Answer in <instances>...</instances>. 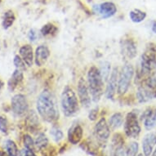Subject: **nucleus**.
<instances>
[{"label": "nucleus", "instance_id": "f257e3e1", "mask_svg": "<svg viewBox=\"0 0 156 156\" xmlns=\"http://www.w3.org/2000/svg\"><path fill=\"white\" fill-rule=\"evenodd\" d=\"M37 110L43 119L51 123L59 118V111L55 97L48 90H44L37 99Z\"/></svg>", "mask_w": 156, "mask_h": 156}, {"label": "nucleus", "instance_id": "f03ea898", "mask_svg": "<svg viewBox=\"0 0 156 156\" xmlns=\"http://www.w3.org/2000/svg\"><path fill=\"white\" fill-rule=\"evenodd\" d=\"M104 80L100 70L96 66H92L87 73V87L94 102H98L103 94Z\"/></svg>", "mask_w": 156, "mask_h": 156}, {"label": "nucleus", "instance_id": "7ed1b4c3", "mask_svg": "<svg viewBox=\"0 0 156 156\" xmlns=\"http://www.w3.org/2000/svg\"><path fill=\"white\" fill-rule=\"evenodd\" d=\"M61 105L64 115L67 117L74 115L79 110L78 98L74 90L69 86L65 87L62 94Z\"/></svg>", "mask_w": 156, "mask_h": 156}, {"label": "nucleus", "instance_id": "20e7f679", "mask_svg": "<svg viewBox=\"0 0 156 156\" xmlns=\"http://www.w3.org/2000/svg\"><path fill=\"white\" fill-rule=\"evenodd\" d=\"M137 100L146 102L156 97V80L153 77H148L141 82L136 92Z\"/></svg>", "mask_w": 156, "mask_h": 156}, {"label": "nucleus", "instance_id": "39448f33", "mask_svg": "<svg viewBox=\"0 0 156 156\" xmlns=\"http://www.w3.org/2000/svg\"><path fill=\"white\" fill-rule=\"evenodd\" d=\"M156 69V50L150 47L148 50L142 55L141 62V71L139 73V79L142 77H150L151 73ZM142 80V79H141Z\"/></svg>", "mask_w": 156, "mask_h": 156}, {"label": "nucleus", "instance_id": "423d86ee", "mask_svg": "<svg viewBox=\"0 0 156 156\" xmlns=\"http://www.w3.org/2000/svg\"><path fill=\"white\" fill-rule=\"evenodd\" d=\"M124 132L128 137L137 138L141 133V127L139 124L137 115L134 112L128 113L124 121Z\"/></svg>", "mask_w": 156, "mask_h": 156}, {"label": "nucleus", "instance_id": "0eeeda50", "mask_svg": "<svg viewBox=\"0 0 156 156\" xmlns=\"http://www.w3.org/2000/svg\"><path fill=\"white\" fill-rule=\"evenodd\" d=\"M134 74V69L132 65L126 64L123 66L119 75L118 83V93L119 95L125 94L130 86L131 80Z\"/></svg>", "mask_w": 156, "mask_h": 156}, {"label": "nucleus", "instance_id": "6e6552de", "mask_svg": "<svg viewBox=\"0 0 156 156\" xmlns=\"http://www.w3.org/2000/svg\"><path fill=\"white\" fill-rule=\"evenodd\" d=\"M12 109L17 115H23L28 111L29 105L26 97L22 94H16L12 98Z\"/></svg>", "mask_w": 156, "mask_h": 156}, {"label": "nucleus", "instance_id": "1a4fd4ad", "mask_svg": "<svg viewBox=\"0 0 156 156\" xmlns=\"http://www.w3.org/2000/svg\"><path fill=\"white\" fill-rule=\"evenodd\" d=\"M78 94L80 103L83 107H88L91 105V97L87 83L83 78H80L78 82Z\"/></svg>", "mask_w": 156, "mask_h": 156}, {"label": "nucleus", "instance_id": "9d476101", "mask_svg": "<svg viewBox=\"0 0 156 156\" xmlns=\"http://www.w3.org/2000/svg\"><path fill=\"white\" fill-rule=\"evenodd\" d=\"M95 134L97 138L102 141H107L110 137V128L104 118L101 119L95 126Z\"/></svg>", "mask_w": 156, "mask_h": 156}, {"label": "nucleus", "instance_id": "9b49d317", "mask_svg": "<svg viewBox=\"0 0 156 156\" xmlns=\"http://www.w3.org/2000/svg\"><path fill=\"white\" fill-rule=\"evenodd\" d=\"M118 68H115L113 69L112 73L110 74V77L108 80L106 90H105V96L108 99H112L115 96L116 90H117V85H118Z\"/></svg>", "mask_w": 156, "mask_h": 156}, {"label": "nucleus", "instance_id": "f8f14e48", "mask_svg": "<svg viewBox=\"0 0 156 156\" xmlns=\"http://www.w3.org/2000/svg\"><path fill=\"white\" fill-rule=\"evenodd\" d=\"M121 51L123 57L128 60L133 59L136 56V47L132 39H125L121 43Z\"/></svg>", "mask_w": 156, "mask_h": 156}, {"label": "nucleus", "instance_id": "ddd939ff", "mask_svg": "<svg viewBox=\"0 0 156 156\" xmlns=\"http://www.w3.org/2000/svg\"><path fill=\"white\" fill-rule=\"evenodd\" d=\"M83 131L82 127L79 123H74L70 127L69 132H68V139L70 143L76 145L80 143L82 140Z\"/></svg>", "mask_w": 156, "mask_h": 156}, {"label": "nucleus", "instance_id": "4468645a", "mask_svg": "<svg viewBox=\"0 0 156 156\" xmlns=\"http://www.w3.org/2000/svg\"><path fill=\"white\" fill-rule=\"evenodd\" d=\"M50 56L49 49L44 45H40L36 48L34 62L38 66H43L48 59Z\"/></svg>", "mask_w": 156, "mask_h": 156}, {"label": "nucleus", "instance_id": "2eb2a0df", "mask_svg": "<svg viewBox=\"0 0 156 156\" xmlns=\"http://www.w3.org/2000/svg\"><path fill=\"white\" fill-rule=\"evenodd\" d=\"M97 7L98 12L101 15L103 18L111 17L117 12L116 6L111 2H105Z\"/></svg>", "mask_w": 156, "mask_h": 156}, {"label": "nucleus", "instance_id": "dca6fc26", "mask_svg": "<svg viewBox=\"0 0 156 156\" xmlns=\"http://www.w3.org/2000/svg\"><path fill=\"white\" fill-rule=\"evenodd\" d=\"M144 126L147 130H151L156 125V109L150 108L142 115Z\"/></svg>", "mask_w": 156, "mask_h": 156}, {"label": "nucleus", "instance_id": "f3484780", "mask_svg": "<svg viewBox=\"0 0 156 156\" xmlns=\"http://www.w3.org/2000/svg\"><path fill=\"white\" fill-rule=\"evenodd\" d=\"M19 55L23 60L24 62L28 66H32L34 62V51L33 48L30 44L23 45L20 48Z\"/></svg>", "mask_w": 156, "mask_h": 156}, {"label": "nucleus", "instance_id": "a211bd4d", "mask_svg": "<svg viewBox=\"0 0 156 156\" xmlns=\"http://www.w3.org/2000/svg\"><path fill=\"white\" fill-rule=\"evenodd\" d=\"M156 144V135L154 133H149L144 137L142 141V149L144 154L151 156L153 151L154 146Z\"/></svg>", "mask_w": 156, "mask_h": 156}, {"label": "nucleus", "instance_id": "6ab92c4d", "mask_svg": "<svg viewBox=\"0 0 156 156\" xmlns=\"http://www.w3.org/2000/svg\"><path fill=\"white\" fill-rule=\"evenodd\" d=\"M23 78V74H22L21 70L17 69H16L15 71L13 72V74H12V77H11L9 81H8V89L10 90L11 92L14 91L16 87L22 82Z\"/></svg>", "mask_w": 156, "mask_h": 156}, {"label": "nucleus", "instance_id": "aec40b11", "mask_svg": "<svg viewBox=\"0 0 156 156\" xmlns=\"http://www.w3.org/2000/svg\"><path fill=\"white\" fill-rule=\"evenodd\" d=\"M123 122V116L121 113H115L109 119V127L111 130H116L120 128Z\"/></svg>", "mask_w": 156, "mask_h": 156}, {"label": "nucleus", "instance_id": "412c9836", "mask_svg": "<svg viewBox=\"0 0 156 156\" xmlns=\"http://www.w3.org/2000/svg\"><path fill=\"white\" fill-rule=\"evenodd\" d=\"M129 17L131 21L134 23H139L145 20V18L146 17V13L139 9H134L129 12Z\"/></svg>", "mask_w": 156, "mask_h": 156}, {"label": "nucleus", "instance_id": "4be33fe9", "mask_svg": "<svg viewBox=\"0 0 156 156\" xmlns=\"http://www.w3.org/2000/svg\"><path fill=\"white\" fill-rule=\"evenodd\" d=\"M15 15L12 11H8L6 12L3 19V26L4 29L10 28L12 26V24L15 21Z\"/></svg>", "mask_w": 156, "mask_h": 156}, {"label": "nucleus", "instance_id": "5701e85b", "mask_svg": "<svg viewBox=\"0 0 156 156\" xmlns=\"http://www.w3.org/2000/svg\"><path fill=\"white\" fill-rule=\"evenodd\" d=\"M5 149L8 156H17L18 149L16 143L13 141L8 140L5 142Z\"/></svg>", "mask_w": 156, "mask_h": 156}, {"label": "nucleus", "instance_id": "b1692460", "mask_svg": "<svg viewBox=\"0 0 156 156\" xmlns=\"http://www.w3.org/2000/svg\"><path fill=\"white\" fill-rule=\"evenodd\" d=\"M99 70H100L101 75L102 77L104 82H105L109 79V76H110V64L107 62H103L101 64V68Z\"/></svg>", "mask_w": 156, "mask_h": 156}, {"label": "nucleus", "instance_id": "393cba45", "mask_svg": "<svg viewBox=\"0 0 156 156\" xmlns=\"http://www.w3.org/2000/svg\"><path fill=\"white\" fill-rule=\"evenodd\" d=\"M56 31H57V28L51 23L47 24L41 29V33L44 36L51 35L53 34H56Z\"/></svg>", "mask_w": 156, "mask_h": 156}, {"label": "nucleus", "instance_id": "a878e982", "mask_svg": "<svg viewBox=\"0 0 156 156\" xmlns=\"http://www.w3.org/2000/svg\"><path fill=\"white\" fill-rule=\"evenodd\" d=\"M138 143L137 142H131L128 145L127 151H126V156H136V154L138 152Z\"/></svg>", "mask_w": 156, "mask_h": 156}, {"label": "nucleus", "instance_id": "bb28decb", "mask_svg": "<svg viewBox=\"0 0 156 156\" xmlns=\"http://www.w3.org/2000/svg\"><path fill=\"white\" fill-rule=\"evenodd\" d=\"M48 138H47V136L44 135V133H41V134H39L38 136L37 137L35 141V145L38 149H42V148H44L45 146L48 145Z\"/></svg>", "mask_w": 156, "mask_h": 156}, {"label": "nucleus", "instance_id": "cd10ccee", "mask_svg": "<svg viewBox=\"0 0 156 156\" xmlns=\"http://www.w3.org/2000/svg\"><path fill=\"white\" fill-rule=\"evenodd\" d=\"M14 65L16 66V69H26V63L24 62V61L21 59V57L19 55H16V56L14 57Z\"/></svg>", "mask_w": 156, "mask_h": 156}, {"label": "nucleus", "instance_id": "c85d7f7f", "mask_svg": "<svg viewBox=\"0 0 156 156\" xmlns=\"http://www.w3.org/2000/svg\"><path fill=\"white\" fill-rule=\"evenodd\" d=\"M51 135L53 136V139L56 141H60L63 138L62 132L56 128H52V129L51 130Z\"/></svg>", "mask_w": 156, "mask_h": 156}, {"label": "nucleus", "instance_id": "c756f323", "mask_svg": "<svg viewBox=\"0 0 156 156\" xmlns=\"http://www.w3.org/2000/svg\"><path fill=\"white\" fill-rule=\"evenodd\" d=\"M24 144H25V147L26 149H30V150H32L34 146L33 139L29 135H25L24 136Z\"/></svg>", "mask_w": 156, "mask_h": 156}, {"label": "nucleus", "instance_id": "7c9ffc66", "mask_svg": "<svg viewBox=\"0 0 156 156\" xmlns=\"http://www.w3.org/2000/svg\"><path fill=\"white\" fill-rule=\"evenodd\" d=\"M8 119L4 116H0V131L2 133H6L8 132Z\"/></svg>", "mask_w": 156, "mask_h": 156}, {"label": "nucleus", "instance_id": "2f4dec72", "mask_svg": "<svg viewBox=\"0 0 156 156\" xmlns=\"http://www.w3.org/2000/svg\"><path fill=\"white\" fill-rule=\"evenodd\" d=\"M112 156H126L123 146H120L112 149Z\"/></svg>", "mask_w": 156, "mask_h": 156}, {"label": "nucleus", "instance_id": "473e14b6", "mask_svg": "<svg viewBox=\"0 0 156 156\" xmlns=\"http://www.w3.org/2000/svg\"><path fill=\"white\" fill-rule=\"evenodd\" d=\"M97 113H98V108H95V109L91 110V112L89 113V115H88V118H89L90 120L94 121L97 119Z\"/></svg>", "mask_w": 156, "mask_h": 156}, {"label": "nucleus", "instance_id": "72a5a7b5", "mask_svg": "<svg viewBox=\"0 0 156 156\" xmlns=\"http://www.w3.org/2000/svg\"><path fill=\"white\" fill-rule=\"evenodd\" d=\"M21 156H36V154L34 153V151L30 149H25L21 151Z\"/></svg>", "mask_w": 156, "mask_h": 156}, {"label": "nucleus", "instance_id": "f704fd0d", "mask_svg": "<svg viewBox=\"0 0 156 156\" xmlns=\"http://www.w3.org/2000/svg\"><path fill=\"white\" fill-rule=\"evenodd\" d=\"M29 36H30V38L31 41H34L36 38V33H34V30H30Z\"/></svg>", "mask_w": 156, "mask_h": 156}, {"label": "nucleus", "instance_id": "c9c22d12", "mask_svg": "<svg viewBox=\"0 0 156 156\" xmlns=\"http://www.w3.org/2000/svg\"><path fill=\"white\" fill-rule=\"evenodd\" d=\"M152 30L154 33L156 34V22H154L153 26H152Z\"/></svg>", "mask_w": 156, "mask_h": 156}, {"label": "nucleus", "instance_id": "e433bc0d", "mask_svg": "<svg viewBox=\"0 0 156 156\" xmlns=\"http://www.w3.org/2000/svg\"><path fill=\"white\" fill-rule=\"evenodd\" d=\"M0 156H6V154L3 153V151H0Z\"/></svg>", "mask_w": 156, "mask_h": 156}, {"label": "nucleus", "instance_id": "4c0bfd02", "mask_svg": "<svg viewBox=\"0 0 156 156\" xmlns=\"http://www.w3.org/2000/svg\"><path fill=\"white\" fill-rule=\"evenodd\" d=\"M151 156H156V150L154 151L153 154H151Z\"/></svg>", "mask_w": 156, "mask_h": 156}, {"label": "nucleus", "instance_id": "58836bf2", "mask_svg": "<svg viewBox=\"0 0 156 156\" xmlns=\"http://www.w3.org/2000/svg\"><path fill=\"white\" fill-rule=\"evenodd\" d=\"M2 84H3V83H2V82H1V80H0V88L2 87Z\"/></svg>", "mask_w": 156, "mask_h": 156}, {"label": "nucleus", "instance_id": "ea45409f", "mask_svg": "<svg viewBox=\"0 0 156 156\" xmlns=\"http://www.w3.org/2000/svg\"><path fill=\"white\" fill-rule=\"evenodd\" d=\"M137 156H143V154H138Z\"/></svg>", "mask_w": 156, "mask_h": 156}]
</instances>
